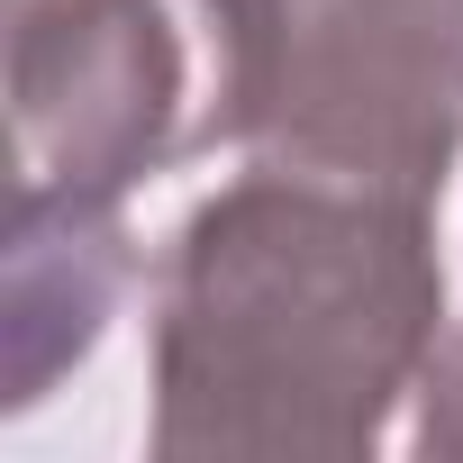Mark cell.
I'll return each mask as SVG.
<instances>
[{"instance_id":"3957f363","label":"cell","mask_w":463,"mask_h":463,"mask_svg":"<svg viewBox=\"0 0 463 463\" xmlns=\"http://www.w3.org/2000/svg\"><path fill=\"white\" fill-rule=\"evenodd\" d=\"M273 164L436 200L463 146V0H282Z\"/></svg>"},{"instance_id":"5b68a950","label":"cell","mask_w":463,"mask_h":463,"mask_svg":"<svg viewBox=\"0 0 463 463\" xmlns=\"http://www.w3.org/2000/svg\"><path fill=\"white\" fill-rule=\"evenodd\" d=\"M418 391H427L418 454H463V327H454V336H436V354H427Z\"/></svg>"},{"instance_id":"7a4b0ae2","label":"cell","mask_w":463,"mask_h":463,"mask_svg":"<svg viewBox=\"0 0 463 463\" xmlns=\"http://www.w3.org/2000/svg\"><path fill=\"white\" fill-rule=\"evenodd\" d=\"M282 82V0H19L10 200L118 209L164 164L246 146Z\"/></svg>"},{"instance_id":"6da1fadb","label":"cell","mask_w":463,"mask_h":463,"mask_svg":"<svg viewBox=\"0 0 463 463\" xmlns=\"http://www.w3.org/2000/svg\"><path fill=\"white\" fill-rule=\"evenodd\" d=\"M445 318L436 200L255 164L182 218L155 273L164 463H354Z\"/></svg>"},{"instance_id":"277c9868","label":"cell","mask_w":463,"mask_h":463,"mask_svg":"<svg viewBox=\"0 0 463 463\" xmlns=\"http://www.w3.org/2000/svg\"><path fill=\"white\" fill-rule=\"evenodd\" d=\"M137 255L118 209L10 200V409H28L73 354H91Z\"/></svg>"}]
</instances>
